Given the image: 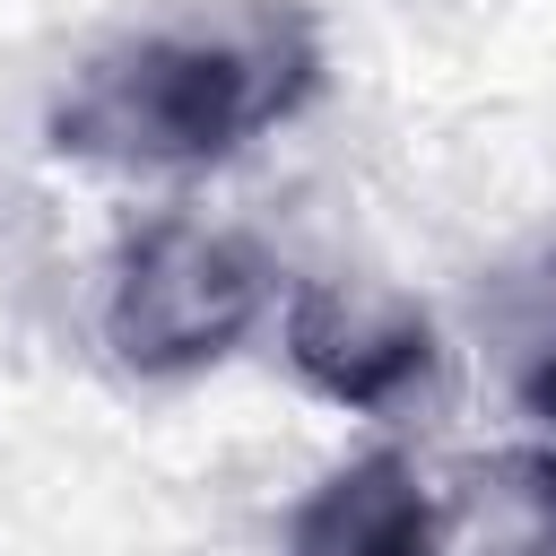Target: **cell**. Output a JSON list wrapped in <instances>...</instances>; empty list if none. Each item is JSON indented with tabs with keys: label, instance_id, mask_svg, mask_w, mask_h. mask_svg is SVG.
<instances>
[{
	"label": "cell",
	"instance_id": "1",
	"mask_svg": "<svg viewBox=\"0 0 556 556\" xmlns=\"http://www.w3.org/2000/svg\"><path fill=\"white\" fill-rule=\"evenodd\" d=\"M313 87H321V35L304 9H261L226 35L165 26V35H130L96 52L61 87L43 139L78 165L191 174V165L235 156L269 122H287Z\"/></svg>",
	"mask_w": 556,
	"mask_h": 556
},
{
	"label": "cell",
	"instance_id": "2",
	"mask_svg": "<svg viewBox=\"0 0 556 556\" xmlns=\"http://www.w3.org/2000/svg\"><path fill=\"white\" fill-rule=\"evenodd\" d=\"M269 252L208 217H156L139 226L104 269V348L130 374H200L235 356V339L269 304Z\"/></svg>",
	"mask_w": 556,
	"mask_h": 556
},
{
	"label": "cell",
	"instance_id": "3",
	"mask_svg": "<svg viewBox=\"0 0 556 556\" xmlns=\"http://www.w3.org/2000/svg\"><path fill=\"white\" fill-rule=\"evenodd\" d=\"M287 365L348 417H391L434 374V321L391 287H295L287 295Z\"/></svg>",
	"mask_w": 556,
	"mask_h": 556
},
{
	"label": "cell",
	"instance_id": "4",
	"mask_svg": "<svg viewBox=\"0 0 556 556\" xmlns=\"http://www.w3.org/2000/svg\"><path fill=\"white\" fill-rule=\"evenodd\" d=\"M287 556H434V495L400 452H365L295 504Z\"/></svg>",
	"mask_w": 556,
	"mask_h": 556
},
{
	"label": "cell",
	"instance_id": "5",
	"mask_svg": "<svg viewBox=\"0 0 556 556\" xmlns=\"http://www.w3.org/2000/svg\"><path fill=\"white\" fill-rule=\"evenodd\" d=\"M521 391H530V417H539V426H556V348L530 365V382H521Z\"/></svg>",
	"mask_w": 556,
	"mask_h": 556
},
{
	"label": "cell",
	"instance_id": "6",
	"mask_svg": "<svg viewBox=\"0 0 556 556\" xmlns=\"http://www.w3.org/2000/svg\"><path fill=\"white\" fill-rule=\"evenodd\" d=\"M521 556H556V539H539V547H521Z\"/></svg>",
	"mask_w": 556,
	"mask_h": 556
}]
</instances>
